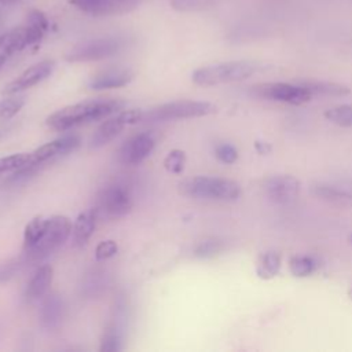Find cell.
<instances>
[{
  "label": "cell",
  "instance_id": "1f68e13d",
  "mask_svg": "<svg viewBox=\"0 0 352 352\" xmlns=\"http://www.w3.org/2000/svg\"><path fill=\"white\" fill-rule=\"evenodd\" d=\"M118 250V245L116 241L113 239H107V241H102L98 243L96 249H95V258L98 261H104L110 257H113Z\"/></svg>",
  "mask_w": 352,
  "mask_h": 352
},
{
  "label": "cell",
  "instance_id": "484cf974",
  "mask_svg": "<svg viewBox=\"0 0 352 352\" xmlns=\"http://www.w3.org/2000/svg\"><path fill=\"white\" fill-rule=\"evenodd\" d=\"M170 7L180 12L205 11L214 6V0H169Z\"/></svg>",
  "mask_w": 352,
  "mask_h": 352
},
{
  "label": "cell",
  "instance_id": "8fae6325",
  "mask_svg": "<svg viewBox=\"0 0 352 352\" xmlns=\"http://www.w3.org/2000/svg\"><path fill=\"white\" fill-rule=\"evenodd\" d=\"M155 140L151 133L142 132L121 144L117 151V161L122 165H138L153 151Z\"/></svg>",
  "mask_w": 352,
  "mask_h": 352
},
{
  "label": "cell",
  "instance_id": "52a82bcc",
  "mask_svg": "<svg viewBox=\"0 0 352 352\" xmlns=\"http://www.w3.org/2000/svg\"><path fill=\"white\" fill-rule=\"evenodd\" d=\"M133 206V194L129 183L117 180L106 187L98 195V214L110 219L125 216Z\"/></svg>",
  "mask_w": 352,
  "mask_h": 352
},
{
  "label": "cell",
  "instance_id": "9a60e30c",
  "mask_svg": "<svg viewBox=\"0 0 352 352\" xmlns=\"http://www.w3.org/2000/svg\"><path fill=\"white\" fill-rule=\"evenodd\" d=\"M55 63L54 60H41L30 67H28L25 72H22L15 80H12L11 82H8L4 89L3 94L4 95H12L16 92H21L23 89H28L38 82H41L43 80H45L54 70Z\"/></svg>",
  "mask_w": 352,
  "mask_h": 352
},
{
  "label": "cell",
  "instance_id": "d590c367",
  "mask_svg": "<svg viewBox=\"0 0 352 352\" xmlns=\"http://www.w3.org/2000/svg\"><path fill=\"white\" fill-rule=\"evenodd\" d=\"M348 239H349V243L352 245V234H349V236H348Z\"/></svg>",
  "mask_w": 352,
  "mask_h": 352
},
{
  "label": "cell",
  "instance_id": "3957f363",
  "mask_svg": "<svg viewBox=\"0 0 352 352\" xmlns=\"http://www.w3.org/2000/svg\"><path fill=\"white\" fill-rule=\"evenodd\" d=\"M48 29L50 21L45 14L38 10H32L28 14L23 25L16 26L0 36V52L8 56L25 50L26 47L37 44Z\"/></svg>",
  "mask_w": 352,
  "mask_h": 352
},
{
  "label": "cell",
  "instance_id": "cb8c5ba5",
  "mask_svg": "<svg viewBox=\"0 0 352 352\" xmlns=\"http://www.w3.org/2000/svg\"><path fill=\"white\" fill-rule=\"evenodd\" d=\"M316 268H318V263L311 256L298 254V256H293L289 260L290 272L298 278H305V276L311 275L312 272H315Z\"/></svg>",
  "mask_w": 352,
  "mask_h": 352
},
{
  "label": "cell",
  "instance_id": "30bf717a",
  "mask_svg": "<svg viewBox=\"0 0 352 352\" xmlns=\"http://www.w3.org/2000/svg\"><path fill=\"white\" fill-rule=\"evenodd\" d=\"M142 121V110H124L118 111L117 116L106 120L99 125L89 139V148H100L111 142L120 132L131 124Z\"/></svg>",
  "mask_w": 352,
  "mask_h": 352
},
{
  "label": "cell",
  "instance_id": "ba28073f",
  "mask_svg": "<svg viewBox=\"0 0 352 352\" xmlns=\"http://www.w3.org/2000/svg\"><path fill=\"white\" fill-rule=\"evenodd\" d=\"M124 41L118 37L92 38L74 45L66 55L67 62H91L110 58L121 51Z\"/></svg>",
  "mask_w": 352,
  "mask_h": 352
},
{
  "label": "cell",
  "instance_id": "d4e9b609",
  "mask_svg": "<svg viewBox=\"0 0 352 352\" xmlns=\"http://www.w3.org/2000/svg\"><path fill=\"white\" fill-rule=\"evenodd\" d=\"M326 120L340 126H352V106L341 104L324 111Z\"/></svg>",
  "mask_w": 352,
  "mask_h": 352
},
{
  "label": "cell",
  "instance_id": "7402d4cb",
  "mask_svg": "<svg viewBox=\"0 0 352 352\" xmlns=\"http://www.w3.org/2000/svg\"><path fill=\"white\" fill-rule=\"evenodd\" d=\"M302 87H305L312 96H345L351 92V89L344 84H337L331 81H318V80H307L300 81Z\"/></svg>",
  "mask_w": 352,
  "mask_h": 352
},
{
  "label": "cell",
  "instance_id": "83f0119b",
  "mask_svg": "<svg viewBox=\"0 0 352 352\" xmlns=\"http://www.w3.org/2000/svg\"><path fill=\"white\" fill-rule=\"evenodd\" d=\"M186 164V153L183 150L175 148L168 153L164 160V166L170 173H182Z\"/></svg>",
  "mask_w": 352,
  "mask_h": 352
},
{
  "label": "cell",
  "instance_id": "d6986e66",
  "mask_svg": "<svg viewBox=\"0 0 352 352\" xmlns=\"http://www.w3.org/2000/svg\"><path fill=\"white\" fill-rule=\"evenodd\" d=\"M109 283H110V276L106 270L92 268L81 279L80 293L85 298H95L106 292Z\"/></svg>",
  "mask_w": 352,
  "mask_h": 352
},
{
  "label": "cell",
  "instance_id": "836d02e7",
  "mask_svg": "<svg viewBox=\"0 0 352 352\" xmlns=\"http://www.w3.org/2000/svg\"><path fill=\"white\" fill-rule=\"evenodd\" d=\"M19 0H0V4H4V6H10V4H15L18 3Z\"/></svg>",
  "mask_w": 352,
  "mask_h": 352
},
{
  "label": "cell",
  "instance_id": "603a6c76",
  "mask_svg": "<svg viewBox=\"0 0 352 352\" xmlns=\"http://www.w3.org/2000/svg\"><path fill=\"white\" fill-rule=\"evenodd\" d=\"M280 268V256L276 252H265L257 260V275L263 279L274 278Z\"/></svg>",
  "mask_w": 352,
  "mask_h": 352
},
{
  "label": "cell",
  "instance_id": "e0dca14e",
  "mask_svg": "<svg viewBox=\"0 0 352 352\" xmlns=\"http://www.w3.org/2000/svg\"><path fill=\"white\" fill-rule=\"evenodd\" d=\"M65 315V302L59 294H48L40 307V323L45 330L56 329Z\"/></svg>",
  "mask_w": 352,
  "mask_h": 352
},
{
  "label": "cell",
  "instance_id": "f1b7e54d",
  "mask_svg": "<svg viewBox=\"0 0 352 352\" xmlns=\"http://www.w3.org/2000/svg\"><path fill=\"white\" fill-rule=\"evenodd\" d=\"M25 104V99L22 96L16 98H7L0 100V121L10 120L14 117Z\"/></svg>",
  "mask_w": 352,
  "mask_h": 352
},
{
  "label": "cell",
  "instance_id": "7c38bea8",
  "mask_svg": "<svg viewBox=\"0 0 352 352\" xmlns=\"http://www.w3.org/2000/svg\"><path fill=\"white\" fill-rule=\"evenodd\" d=\"M300 182L292 175L271 176L263 184L265 195L276 204L293 202L300 194Z\"/></svg>",
  "mask_w": 352,
  "mask_h": 352
},
{
  "label": "cell",
  "instance_id": "e575fe53",
  "mask_svg": "<svg viewBox=\"0 0 352 352\" xmlns=\"http://www.w3.org/2000/svg\"><path fill=\"white\" fill-rule=\"evenodd\" d=\"M6 59H7V55H6V54H3V52H0V69L3 67V65H4Z\"/></svg>",
  "mask_w": 352,
  "mask_h": 352
},
{
  "label": "cell",
  "instance_id": "7a4b0ae2",
  "mask_svg": "<svg viewBox=\"0 0 352 352\" xmlns=\"http://www.w3.org/2000/svg\"><path fill=\"white\" fill-rule=\"evenodd\" d=\"M263 67L261 63L253 60H228L199 67L194 70L191 78L197 85L202 87L238 82L252 77Z\"/></svg>",
  "mask_w": 352,
  "mask_h": 352
},
{
  "label": "cell",
  "instance_id": "5bb4252c",
  "mask_svg": "<svg viewBox=\"0 0 352 352\" xmlns=\"http://www.w3.org/2000/svg\"><path fill=\"white\" fill-rule=\"evenodd\" d=\"M66 1L85 14L95 15V16H104V15L124 14L132 10L139 0H66Z\"/></svg>",
  "mask_w": 352,
  "mask_h": 352
},
{
  "label": "cell",
  "instance_id": "f546056e",
  "mask_svg": "<svg viewBox=\"0 0 352 352\" xmlns=\"http://www.w3.org/2000/svg\"><path fill=\"white\" fill-rule=\"evenodd\" d=\"M223 249V243L219 239H205L202 242H199L195 248H194V256L197 257H213L216 254H219Z\"/></svg>",
  "mask_w": 352,
  "mask_h": 352
},
{
  "label": "cell",
  "instance_id": "2e32d148",
  "mask_svg": "<svg viewBox=\"0 0 352 352\" xmlns=\"http://www.w3.org/2000/svg\"><path fill=\"white\" fill-rule=\"evenodd\" d=\"M133 78V72L128 67H110L95 74L88 85L91 89L120 88L129 84Z\"/></svg>",
  "mask_w": 352,
  "mask_h": 352
},
{
  "label": "cell",
  "instance_id": "9c48e42d",
  "mask_svg": "<svg viewBox=\"0 0 352 352\" xmlns=\"http://www.w3.org/2000/svg\"><path fill=\"white\" fill-rule=\"evenodd\" d=\"M250 91L257 98L271 99L289 104H302L312 98L309 91L300 82H264L252 87Z\"/></svg>",
  "mask_w": 352,
  "mask_h": 352
},
{
  "label": "cell",
  "instance_id": "6da1fadb",
  "mask_svg": "<svg viewBox=\"0 0 352 352\" xmlns=\"http://www.w3.org/2000/svg\"><path fill=\"white\" fill-rule=\"evenodd\" d=\"M124 102L111 98L89 99L56 110L47 118V125L55 131H66L78 125L102 120L124 107Z\"/></svg>",
  "mask_w": 352,
  "mask_h": 352
},
{
  "label": "cell",
  "instance_id": "d6a6232c",
  "mask_svg": "<svg viewBox=\"0 0 352 352\" xmlns=\"http://www.w3.org/2000/svg\"><path fill=\"white\" fill-rule=\"evenodd\" d=\"M214 154L224 164H234L238 158L236 148L232 144H228V143L219 144L214 150Z\"/></svg>",
  "mask_w": 352,
  "mask_h": 352
},
{
  "label": "cell",
  "instance_id": "4316f807",
  "mask_svg": "<svg viewBox=\"0 0 352 352\" xmlns=\"http://www.w3.org/2000/svg\"><path fill=\"white\" fill-rule=\"evenodd\" d=\"M30 162V153H18L0 158V176L7 172H14Z\"/></svg>",
  "mask_w": 352,
  "mask_h": 352
},
{
  "label": "cell",
  "instance_id": "277c9868",
  "mask_svg": "<svg viewBox=\"0 0 352 352\" xmlns=\"http://www.w3.org/2000/svg\"><path fill=\"white\" fill-rule=\"evenodd\" d=\"M179 191L186 197L208 201H234L241 195V187L236 182L214 176L184 179L179 183Z\"/></svg>",
  "mask_w": 352,
  "mask_h": 352
},
{
  "label": "cell",
  "instance_id": "ac0fdd59",
  "mask_svg": "<svg viewBox=\"0 0 352 352\" xmlns=\"http://www.w3.org/2000/svg\"><path fill=\"white\" fill-rule=\"evenodd\" d=\"M98 217H99V214H98L96 208L87 209L77 216V219L73 224V228H72V241H73L74 246L82 248L87 245V242L89 241L91 235L95 231Z\"/></svg>",
  "mask_w": 352,
  "mask_h": 352
},
{
  "label": "cell",
  "instance_id": "44dd1931",
  "mask_svg": "<svg viewBox=\"0 0 352 352\" xmlns=\"http://www.w3.org/2000/svg\"><path fill=\"white\" fill-rule=\"evenodd\" d=\"M312 194L316 198H319L330 205L338 206V208L352 206V194H349L344 190H340L334 186L315 184V186H312Z\"/></svg>",
  "mask_w": 352,
  "mask_h": 352
},
{
  "label": "cell",
  "instance_id": "4fadbf2b",
  "mask_svg": "<svg viewBox=\"0 0 352 352\" xmlns=\"http://www.w3.org/2000/svg\"><path fill=\"white\" fill-rule=\"evenodd\" d=\"M78 146H80V138L76 135H66V136L58 138L52 142H48L40 146L33 153H30V162L44 165L48 161H52L55 158L63 157L74 151Z\"/></svg>",
  "mask_w": 352,
  "mask_h": 352
},
{
  "label": "cell",
  "instance_id": "8d00e7d4",
  "mask_svg": "<svg viewBox=\"0 0 352 352\" xmlns=\"http://www.w3.org/2000/svg\"><path fill=\"white\" fill-rule=\"evenodd\" d=\"M349 297H351V298H352V289H351V290H349Z\"/></svg>",
  "mask_w": 352,
  "mask_h": 352
},
{
  "label": "cell",
  "instance_id": "4dcf8cb0",
  "mask_svg": "<svg viewBox=\"0 0 352 352\" xmlns=\"http://www.w3.org/2000/svg\"><path fill=\"white\" fill-rule=\"evenodd\" d=\"M25 263H26L25 258L19 257V258H12L0 264V282H7L11 278H14Z\"/></svg>",
  "mask_w": 352,
  "mask_h": 352
},
{
  "label": "cell",
  "instance_id": "8992f818",
  "mask_svg": "<svg viewBox=\"0 0 352 352\" xmlns=\"http://www.w3.org/2000/svg\"><path fill=\"white\" fill-rule=\"evenodd\" d=\"M216 111V106L202 100H175L160 104L150 110H142V121L158 122L170 120L197 118L212 114Z\"/></svg>",
  "mask_w": 352,
  "mask_h": 352
},
{
  "label": "cell",
  "instance_id": "5b68a950",
  "mask_svg": "<svg viewBox=\"0 0 352 352\" xmlns=\"http://www.w3.org/2000/svg\"><path fill=\"white\" fill-rule=\"evenodd\" d=\"M72 223L66 216H51L47 217V224L41 238L34 246L25 252V261H40L55 250H58L72 235Z\"/></svg>",
  "mask_w": 352,
  "mask_h": 352
},
{
  "label": "cell",
  "instance_id": "ffe728a7",
  "mask_svg": "<svg viewBox=\"0 0 352 352\" xmlns=\"http://www.w3.org/2000/svg\"><path fill=\"white\" fill-rule=\"evenodd\" d=\"M52 275H54V270L51 265L45 264L38 267L26 286L25 298L30 302L43 298L50 289V285L52 282Z\"/></svg>",
  "mask_w": 352,
  "mask_h": 352
}]
</instances>
